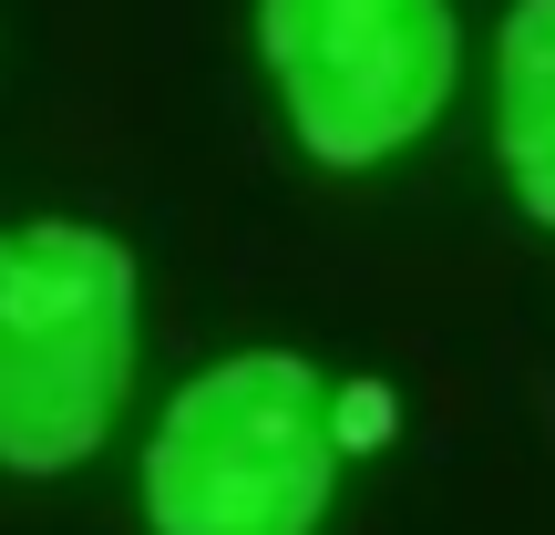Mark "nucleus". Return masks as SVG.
<instances>
[{"label": "nucleus", "mask_w": 555, "mask_h": 535, "mask_svg": "<svg viewBox=\"0 0 555 535\" xmlns=\"http://www.w3.org/2000/svg\"><path fill=\"white\" fill-rule=\"evenodd\" d=\"M144 278L114 227H0V474H73L103 454L134 371Z\"/></svg>", "instance_id": "f257e3e1"}, {"label": "nucleus", "mask_w": 555, "mask_h": 535, "mask_svg": "<svg viewBox=\"0 0 555 535\" xmlns=\"http://www.w3.org/2000/svg\"><path fill=\"white\" fill-rule=\"evenodd\" d=\"M339 484V412L298 351H237L196 371L144 433L155 535H319Z\"/></svg>", "instance_id": "f03ea898"}, {"label": "nucleus", "mask_w": 555, "mask_h": 535, "mask_svg": "<svg viewBox=\"0 0 555 535\" xmlns=\"http://www.w3.org/2000/svg\"><path fill=\"white\" fill-rule=\"evenodd\" d=\"M258 52L288 135L330 176L391 165L453 103V0H258Z\"/></svg>", "instance_id": "7ed1b4c3"}, {"label": "nucleus", "mask_w": 555, "mask_h": 535, "mask_svg": "<svg viewBox=\"0 0 555 535\" xmlns=\"http://www.w3.org/2000/svg\"><path fill=\"white\" fill-rule=\"evenodd\" d=\"M494 155L535 227H555V0H515L494 31Z\"/></svg>", "instance_id": "20e7f679"}]
</instances>
